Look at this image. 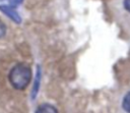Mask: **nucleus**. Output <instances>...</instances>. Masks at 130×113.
Instances as JSON below:
<instances>
[{"label": "nucleus", "mask_w": 130, "mask_h": 113, "mask_svg": "<svg viewBox=\"0 0 130 113\" xmlns=\"http://www.w3.org/2000/svg\"><path fill=\"white\" fill-rule=\"evenodd\" d=\"M5 34H6V26H5V24L0 20V38L4 37Z\"/></svg>", "instance_id": "obj_7"}, {"label": "nucleus", "mask_w": 130, "mask_h": 113, "mask_svg": "<svg viewBox=\"0 0 130 113\" xmlns=\"http://www.w3.org/2000/svg\"><path fill=\"white\" fill-rule=\"evenodd\" d=\"M40 82H41V69L38 66L37 74H36V78H35V83H34L32 90H31V98L32 99H35L36 96L38 95V92H39V89H40Z\"/></svg>", "instance_id": "obj_4"}, {"label": "nucleus", "mask_w": 130, "mask_h": 113, "mask_svg": "<svg viewBox=\"0 0 130 113\" xmlns=\"http://www.w3.org/2000/svg\"><path fill=\"white\" fill-rule=\"evenodd\" d=\"M0 11L4 13L6 16H8L11 20H13L15 23H20L21 22V17L14 8V6L9 5V4H2L0 5Z\"/></svg>", "instance_id": "obj_2"}, {"label": "nucleus", "mask_w": 130, "mask_h": 113, "mask_svg": "<svg viewBox=\"0 0 130 113\" xmlns=\"http://www.w3.org/2000/svg\"><path fill=\"white\" fill-rule=\"evenodd\" d=\"M0 1H6V2H8V4L9 5H12V6H17V5H19L23 0H0Z\"/></svg>", "instance_id": "obj_6"}, {"label": "nucleus", "mask_w": 130, "mask_h": 113, "mask_svg": "<svg viewBox=\"0 0 130 113\" xmlns=\"http://www.w3.org/2000/svg\"><path fill=\"white\" fill-rule=\"evenodd\" d=\"M122 108L126 113H130V92H128L122 100Z\"/></svg>", "instance_id": "obj_5"}, {"label": "nucleus", "mask_w": 130, "mask_h": 113, "mask_svg": "<svg viewBox=\"0 0 130 113\" xmlns=\"http://www.w3.org/2000/svg\"><path fill=\"white\" fill-rule=\"evenodd\" d=\"M36 113H58V110L55 106L49 103H43L38 106V108L36 109Z\"/></svg>", "instance_id": "obj_3"}, {"label": "nucleus", "mask_w": 130, "mask_h": 113, "mask_svg": "<svg viewBox=\"0 0 130 113\" xmlns=\"http://www.w3.org/2000/svg\"><path fill=\"white\" fill-rule=\"evenodd\" d=\"M123 5H124V8L130 12V0H123Z\"/></svg>", "instance_id": "obj_8"}, {"label": "nucleus", "mask_w": 130, "mask_h": 113, "mask_svg": "<svg viewBox=\"0 0 130 113\" xmlns=\"http://www.w3.org/2000/svg\"><path fill=\"white\" fill-rule=\"evenodd\" d=\"M31 79V69L26 63L16 64L9 72V81L11 86L19 91L26 89Z\"/></svg>", "instance_id": "obj_1"}]
</instances>
